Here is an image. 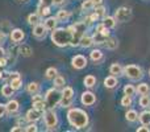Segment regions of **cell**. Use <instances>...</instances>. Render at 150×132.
I'll return each instance as SVG.
<instances>
[{
  "mask_svg": "<svg viewBox=\"0 0 150 132\" xmlns=\"http://www.w3.org/2000/svg\"><path fill=\"white\" fill-rule=\"evenodd\" d=\"M119 86V79H117L116 75H108V77L104 78V87L112 90V88H116Z\"/></svg>",
  "mask_w": 150,
  "mask_h": 132,
  "instance_id": "5bb4252c",
  "label": "cell"
},
{
  "mask_svg": "<svg viewBox=\"0 0 150 132\" xmlns=\"http://www.w3.org/2000/svg\"><path fill=\"white\" fill-rule=\"evenodd\" d=\"M9 37H11V41H12L13 44L18 45V44H21V42L24 41V39H25V33H24L23 29L15 28V29H11Z\"/></svg>",
  "mask_w": 150,
  "mask_h": 132,
  "instance_id": "ba28073f",
  "label": "cell"
},
{
  "mask_svg": "<svg viewBox=\"0 0 150 132\" xmlns=\"http://www.w3.org/2000/svg\"><path fill=\"white\" fill-rule=\"evenodd\" d=\"M50 5H46V4H41L40 3L38 8H37V13H38L41 17H47V16L50 15Z\"/></svg>",
  "mask_w": 150,
  "mask_h": 132,
  "instance_id": "4316f807",
  "label": "cell"
},
{
  "mask_svg": "<svg viewBox=\"0 0 150 132\" xmlns=\"http://www.w3.org/2000/svg\"><path fill=\"white\" fill-rule=\"evenodd\" d=\"M138 120L141 124L150 126V110H144L141 114H138Z\"/></svg>",
  "mask_w": 150,
  "mask_h": 132,
  "instance_id": "d4e9b609",
  "label": "cell"
},
{
  "mask_svg": "<svg viewBox=\"0 0 150 132\" xmlns=\"http://www.w3.org/2000/svg\"><path fill=\"white\" fill-rule=\"evenodd\" d=\"M66 0H53V5H63Z\"/></svg>",
  "mask_w": 150,
  "mask_h": 132,
  "instance_id": "816d5d0a",
  "label": "cell"
},
{
  "mask_svg": "<svg viewBox=\"0 0 150 132\" xmlns=\"http://www.w3.org/2000/svg\"><path fill=\"white\" fill-rule=\"evenodd\" d=\"M0 79H1V70H0Z\"/></svg>",
  "mask_w": 150,
  "mask_h": 132,
  "instance_id": "6f0895ef",
  "label": "cell"
},
{
  "mask_svg": "<svg viewBox=\"0 0 150 132\" xmlns=\"http://www.w3.org/2000/svg\"><path fill=\"white\" fill-rule=\"evenodd\" d=\"M93 7H95V5H93L92 0H83L82 5H80V9H82L83 12H88V11H92Z\"/></svg>",
  "mask_w": 150,
  "mask_h": 132,
  "instance_id": "e575fe53",
  "label": "cell"
},
{
  "mask_svg": "<svg viewBox=\"0 0 150 132\" xmlns=\"http://www.w3.org/2000/svg\"><path fill=\"white\" fill-rule=\"evenodd\" d=\"M41 16L38 15V13H30V15L28 16V24L29 25H32V26H34V25H37V24H40L41 23Z\"/></svg>",
  "mask_w": 150,
  "mask_h": 132,
  "instance_id": "f546056e",
  "label": "cell"
},
{
  "mask_svg": "<svg viewBox=\"0 0 150 132\" xmlns=\"http://www.w3.org/2000/svg\"><path fill=\"white\" fill-rule=\"evenodd\" d=\"M9 85L12 86L13 90H20L21 86H23V81H21V78H16V79H11L9 81Z\"/></svg>",
  "mask_w": 150,
  "mask_h": 132,
  "instance_id": "ab89813d",
  "label": "cell"
},
{
  "mask_svg": "<svg viewBox=\"0 0 150 132\" xmlns=\"http://www.w3.org/2000/svg\"><path fill=\"white\" fill-rule=\"evenodd\" d=\"M26 91H28V94H30V95H34V94L40 93V83L37 82H30L26 85Z\"/></svg>",
  "mask_w": 150,
  "mask_h": 132,
  "instance_id": "1f68e13d",
  "label": "cell"
},
{
  "mask_svg": "<svg viewBox=\"0 0 150 132\" xmlns=\"http://www.w3.org/2000/svg\"><path fill=\"white\" fill-rule=\"evenodd\" d=\"M42 114H44L42 111H38V110H36L33 107V108H30L29 111H26L25 120L28 123H36V122H38V120L42 118Z\"/></svg>",
  "mask_w": 150,
  "mask_h": 132,
  "instance_id": "9c48e42d",
  "label": "cell"
},
{
  "mask_svg": "<svg viewBox=\"0 0 150 132\" xmlns=\"http://www.w3.org/2000/svg\"><path fill=\"white\" fill-rule=\"evenodd\" d=\"M92 3H93V5H95V7H98V5L103 4V0H92Z\"/></svg>",
  "mask_w": 150,
  "mask_h": 132,
  "instance_id": "11a10c76",
  "label": "cell"
},
{
  "mask_svg": "<svg viewBox=\"0 0 150 132\" xmlns=\"http://www.w3.org/2000/svg\"><path fill=\"white\" fill-rule=\"evenodd\" d=\"M17 49H18V54H21L23 57H30V56L33 54V49H32V46H29V45H26V44L20 45Z\"/></svg>",
  "mask_w": 150,
  "mask_h": 132,
  "instance_id": "cb8c5ba5",
  "label": "cell"
},
{
  "mask_svg": "<svg viewBox=\"0 0 150 132\" xmlns=\"http://www.w3.org/2000/svg\"><path fill=\"white\" fill-rule=\"evenodd\" d=\"M5 110H7L8 114H17L18 110H20V103H18L16 99H9V101L5 103Z\"/></svg>",
  "mask_w": 150,
  "mask_h": 132,
  "instance_id": "4fadbf2b",
  "label": "cell"
},
{
  "mask_svg": "<svg viewBox=\"0 0 150 132\" xmlns=\"http://www.w3.org/2000/svg\"><path fill=\"white\" fill-rule=\"evenodd\" d=\"M83 83H84V87L87 88H92L96 86V83H98V79H96L95 75L90 74V75H86L84 79H83Z\"/></svg>",
  "mask_w": 150,
  "mask_h": 132,
  "instance_id": "44dd1931",
  "label": "cell"
},
{
  "mask_svg": "<svg viewBox=\"0 0 150 132\" xmlns=\"http://www.w3.org/2000/svg\"><path fill=\"white\" fill-rule=\"evenodd\" d=\"M125 119H127L128 123H136L138 122V112L136 110L129 108L127 112H125Z\"/></svg>",
  "mask_w": 150,
  "mask_h": 132,
  "instance_id": "7402d4cb",
  "label": "cell"
},
{
  "mask_svg": "<svg viewBox=\"0 0 150 132\" xmlns=\"http://www.w3.org/2000/svg\"><path fill=\"white\" fill-rule=\"evenodd\" d=\"M61 99H62V94L55 87L49 88L45 94V102H46L47 108H55L57 106H59Z\"/></svg>",
  "mask_w": 150,
  "mask_h": 132,
  "instance_id": "5b68a950",
  "label": "cell"
},
{
  "mask_svg": "<svg viewBox=\"0 0 150 132\" xmlns=\"http://www.w3.org/2000/svg\"><path fill=\"white\" fill-rule=\"evenodd\" d=\"M73 102H74V98H62L59 102V106L63 107V108H70L73 106Z\"/></svg>",
  "mask_w": 150,
  "mask_h": 132,
  "instance_id": "f35d334b",
  "label": "cell"
},
{
  "mask_svg": "<svg viewBox=\"0 0 150 132\" xmlns=\"http://www.w3.org/2000/svg\"><path fill=\"white\" fill-rule=\"evenodd\" d=\"M138 103H140V106L142 107V108H149L150 107V95H141Z\"/></svg>",
  "mask_w": 150,
  "mask_h": 132,
  "instance_id": "74e56055",
  "label": "cell"
},
{
  "mask_svg": "<svg viewBox=\"0 0 150 132\" xmlns=\"http://www.w3.org/2000/svg\"><path fill=\"white\" fill-rule=\"evenodd\" d=\"M104 46H105L107 49H109V50H115V49H117V46H119V41H117L116 37H111V36H109L108 39H107Z\"/></svg>",
  "mask_w": 150,
  "mask_h": 132,
  "instance_id": "f1b7e54d",
  "label": "cell"
},
{
  "mask_svg": "<svg viewBox=\"0 0 150 132\" xmlns=\"http://www.w3.org/2000/svg\"><path fill=\"white\" fill-rule=\"evenodd\" d=\"M24 131H26V132H37L38 131V127L36 126V123H29V124L24 128Z\"/></svg>",
  "mask_w": 150,
  "mask_h": 132,
  "instance_id": "7bdbcfd3",
  "label": "cell"
},
{
  "mask_svg": "<svg viewBox=\"0 0 150 132\" xmlns=\"http://www.w3.org/2000/svg\"><path fill=\"white\" fill-rule=\"evenodd\" d=\"M92 45H95L92 36H88V34H83V36L80 37V41H79V46H80V48H83V49H88V48H91Z\"/></svg>",
  "mask_w": 150,
  "mask_h": 132,
  "instance_id": "9a60e30c",
  "label": "cell"
},
{
  "mask_svg": "<svg viewBox=\"0 0 150 132\" xmlns=\"http://www.w3.org/2000/svg\"><path fill=\"white\" fill-rule=\"evenodd\" d=\"M55 17H57L58 21H62V23H65V21L70 20L71 12H70V11H66V9H59L57 12V15H55Z\"/></svg>",
  "mask_w": 150,
  "mask_h": 132,
  "instance_id": "603a6c76",
  "label": "cell"
},
{
  "mask_svg": "<svg viewBox=\"0 0 150 132\" xmlns=\"http://www.w3.org/2000/svg\"><path fill=\"white\" fill-rule=\"evenodd\" d=\"M67 122L71 127L76 128V130H83L88 126L90 123V116L82 108H78V107H73L67 111Z\"/></svg>",
  "mask_w": 150,
  "mask_h": 132,
  "instance_id": "6da1fadb",
  "label": "cell"
},
{
  "mask_svg": "<svg viewBox=\"0 0 150 132\" xmlns=\"http://www.w3.org/2000/svg\"><path fill=\"white\" fill-rule=\"evenodd\" d=\"M52 42L58 48H66L70 46L71 39H73V32L69 28H55L50 33Z\"/></svg>",
  "mask_w": 150,
  "mask_h": 132,
  "instance_id": "7a4b0ae2",
  "label": "cell"
},
{
  "mask_svg": "<svg viewBox=\"0 0 150 132\" xmlns=\"http://www.w3.org/2000/svg\"><path fill=\"white\" fill-rule=\"evenodd\" d=\"M115 19L119 23H127L132 19V9L128 7H119L115 11Z\"/></svg>",
  "mask_w": 150,
  "mask_h": 132,
  "instance_id": "8992f818",
  "label": "cell"
},
{
  "mask_svg": "<svg viewBox=\"0 0 150 132\" xmlns=\"http://www.w3.org/2000/svg\"><path fill=\"white\" fill-rule=\"evenodd\" d=\"M87 64H88L87 58L83 54H76L71 58V66H73L75 70H83L87 66Z\"/></svg>",
  "mask_w": 150,
  "mask_h": 132,
  "instance_id": "52a82bcc",
  "label": "cell"
},
{
  "mask_svg": "<svg viewBox=\"0 0 150 132\" xmlns=\"http://www.w3.org/2000/svg\"><path fill=\"white\" fill-rule=\"evenodd\" d=\"M1 56H5V49L0 45V57H1Z\"/></svg>",
  "mask_w": 150,
  "mask_h": 132,
  "instance_id": "9f6ffc18",
  "label": "cell"
},
{
  "mask_svg": "<svg viewBox=\"0 0 150 132\" xmlns=\"http://www.w3.org/2000/svg\"><path fill=\"white\" fill-rule=\"evenodd\" d=\"M16 78H21L20 73H18V71H13V73H11V77H9V81H11V79H16Z\"/></svg>",
  "mask_w": 150,
  "mask_h": 132,
  "instance_id": "681fc988",
  "label": "cell"
},
{
  "mask_svg": "<svg viewBox=\"0 0 150 132\" xmlns=\"http://www.w3.org/2000/svg\"><path fill=\"white\" fill-rule=\"evenodd\" d=\"M93 9H95V13H96V15H99V17H100V19H103L104 16L107 15V8L104 7L103 4L98 5V7H93Z\"/></svg>",
  "mask_w": 150,
  "mask_h": 132,
  "instance_id": "60d3db41",
  "label": "cell"
},
{
  "mask_svg": "<svg viewBox=\"0 0 150 132\" xmlns=\"http://www.w3.org/2000/svg\"><path fill=\"white\" fill-rule=\"evenodd\" d=\"M149 77H150V70H149Z\"/></svg>",
  "mask_w": 150,
  "mask_h": 132,
  "instance_id": "680465c9",
  "label": "cell"
},
{
  "mask_svg": "<svg viewBox=\"0 0 150 132\" xmlns=\"http://www.w3.org/2000/svg\"><path fill=\"white\" fill-rule=\"evenodd\" d=\"M90 58H91L92 62L100 64L101 61L104 60V54H103V52H101L100 49H92L91 50V53H90Z\"/></svg>",
  "mask_w": 150,
  "mask_h": 132,
  "instance_id": "ac0fdd59",
  "label": "cell"
},
{
  "mask_svg": "<svg viewBox=\"0 0 150 132\" xmlns=\"http://www.w3.org/2000/svg\"><path fill=\"white\" fill-rule=\"evenodd\" d=\"M17 131H23V127H21V126H18V124H16L15 127L11 128V132H17Z\"/></svg>",
  "mask_w": 150,
  "mask_h": 132,
  "instance_id": "f5cc1de1",
  "label": "cell"
},
{
  "mask_svg": "<svg viewBox=\"0 0 150 132\" xmlns=\"http://www.w3.org/2000/svg\"><path fill=\"white\" fill-rule=\"evenodd\" d=\"M120 103H121L122 107H125V108H130L133 104V96H129V95H125L121 98V101H120Z\"/></svg>",
  "mask_w": 150,
  "mask_h": 132,
  "instance_id": "d6a6232c",
  "label": "cell"
},
{
  "mask_svg": "<svg viewBox=\"0 0 150 132\" xmlns=\"http://www.w3.org/2000/svg\"><path fill=\"white\" fill-rule=\"evenodd\" d=\"M44 96L40 95V93L34 94V95H32V103H34V102H38V101H44Z\"/></svg>",
  "mask_w": 150,
  "mask_h": 132,
  "instance_id": "ee69618b",
  "label": "cell"
},
{
  "mask_svg": "<svg viewBox=\"0 0 150 132\" xmlns=\"http://www.w3.org/2000/svg\"><path fill=\"white\" fill-rule=\"evenodd\" d=\"M5 114H7V110H5V104L0 103V119H1V118H4Z\"/></svg>",
  "mask_w": 150,
  "mask_h": 132,
  "instance_id": "7dc6e473",
  "label": "cell"
},
{
  "mask_svg": "<svg viewBox=\"0 0 150 132\" xmlns=\"http://www.w3.org/2000/svg\"><path fill=\"white\" fill-rule=\"evenodd\" d=\"M61 94H62V98H74L75 95L74 88L70 87V86H65L62 88V91H61Z\"/></svg>",
  "mask_w": 150,
  "mask_h": 132,
  "instance_id": "836d02e7",
  "label": "cell"
},
{
  "mask_svg": "<svg viewBox=\"0 0 150 132\" xmlns=\"http://www.w3.org/2000/svg\"><path fill=\"white\" fill-rule=\"evenodd\" d=\"M33 107L36 110H38V111H42L44 112L45 110L47 108V106H46V102H45V99L44 101H38V102H34L33 103Z\"/></svg>",
  "mask_w": 150,
  "mask_h": 132,
  "instance_id": "b9f144b4",
  "label": "cell"
},
{
  "mask_svg": "<svg viewBox=\"0 0 150 132\" xmlns=\"http://www.w3.org/2000/svg\"><path fill=\"white\" fill-rule=\"evenodd\" d=\"M109 74L120 77V75H124V66H121V64L119 62H113L109 66Z\"/></svg>",
  "mask_w": 150,
  "mask_h": 132,
  "instance_id": "2e32d148",
  "label": "cell"
},
{
  "mask_svg": "<svg viewBox=\"0 0 150 132\" xmlns=\"http://www.w3.org/2000/svg\"><path fill=\"white\" fill-rule=\"evenodd\" d=\"M124 94H125V95H129V96H134L136 94H137V90H136V86L130 85V83L125 85V86H124Z\"/></svg>",
  "mask_w": 150,
  "mask_h": 132,
  "instance_id": "d590c367",
  "label": "cell"
},
{
  "mask_svg": "<svg viewBox=\"0 0 150 132\" xmlns=\"http://www.w3.org/2000/svg\"><path fill=\"white\" fill-rule=\"evenodd\" d=\"M42 116H44V124L47 131L57 130L58 124H59V119H58V115L54 108H46Z\"/></svg>",
  "mask_w": 150,
  "mask_h": 132,
  "instance_id": "3957f363",
  "label": "cell"
},
{
  "mask_svg": "<svg viewBox=\"0 0 150 132\" xmlns=\"http://www.w3.org/2000/svg\"><path fill=\"white\" fill-rule=\"evenodd\" d=\"M9 77H11V71H1V79L3 81L9 79Z\"/></svg>",
  "mask_w": 150,
  "mask_h": 132,
  "instance_id": "c3c4849f",
  "label": "cell"
},
{
  "mask_svg": "<svg viewBox=\"0 0 150 132\" xmlns=\"http://www.w3.org/2000/svg\"><path fill=\"white\" fill-rule=\"evenodd\" d=\"M41 4H46V5H53V0H40Z\"/></svg>",
  "mask_w": 150,
  "mask_h": 132,
  "instance_id": "db71d44e",
  "label": "cell"
},
{
  "mask_svg": "<svg viewBox=\"0 0 150 132\" xmlns=\"http://www.w3.org/2000/svg\"><path fill=\"white\" fill-rule=\"evenodd\" d=\"M21 1H25V0H21Z\"/></svg>",
  "mask_w": 150,
  "mask_h": 132,
  "instance_id": "91938a15",
  "label": "cell"
},
{
  "mask_svg": "<svg viewBox=\"0 0 150 132\" xmlns=\"http://www.w3.org/2000/svg\"><path fill=\"white\" fill-rule=\"evenodd\" d=\"M58 75V70L55 69V67H47L46 71H45V78L46 79H52L53 78H55Z\"/></svg>",
  "mask_w": 150,
  "mask_h": 132,
  "instance_id": "8d00e7d4",
  "label": "cell"
},
{
  "mask_svg": "<svg viewBox=\"0 0 150 132\" xmlns=\"http://www.w3.org/2000/svg\"><path fill=\"white\" fill-rule=\"evenodd\" d=\"M124 75L132 82H136V81H141L144 77V70L141 66L138 65H125L124 66Z\"/></svg>",
  "mask_w": 150,
  "mask_h": 132,
  "instance_id": "277c9868",
  "label": "cell"
},
{
  "mask_svg": "<svg viewBox=\"0 0 150 132\" xmlns=\"http://www.w3.org/2000/svg\"><path fill=\"white\" fill-rule=\"evenodd\" d=\"M53 85H54V87L55 88H63L65 87V85H66V81H65V78L62 77V75H59L58 74L55 78H53Z\"/></svg>",
  "mask_w": 150,
  "mask_h": 132,
  "instance_id": "4dcf8cb0",
  "label": "cell"
},
{
  "mask_svg": "<svg viewBox=\"0 0 150 132\" xmlns=\"http://www.w3.org/2000/svg\"><path fill=\"white\" fill-rule=\"evenodd\" d=\"M7 64H8V60H7V57H5V56H1V57H0V67H5L7 66Z\"/></svg>",
  "mask_w": 150,
  "mask_h": 132,
  "instance_id": "bcb514c9",
  "label": "cell"
},
{
  "mask_svg": "<svg viewBox=\"0 0 150 132\" xmlns=\"http://www.w3.org/2000/svg\"><path fill=\"white\" fill-rule=\"evenodd\" d=\"M69 29H70L73 33H79V34H86V32H87L88 29V25L84 23V21H76L75 24L69 26Z\"/></svg>",
  "mask_w": 150,
  "mask_h": 132,
  "instance_id": "7c38bea8",
  "label": "cell"
},
{
  "mask_svg": "<svg viewBox=\"0 0 150 132\" xmlns=\"http://www.w3.org/2000/svg\"><path fill=\"white\" fill-rule=\"evenodd\" d=\"M137 132H150V126L142 124L141 127H138V128H137Z\"/></svg>",
  "mask_w": 150,
  "mask_h": 132,
  "instance_id": "f6af8a7d",
  "label": "cell"
},
{
  "mask_svg": "<svg viewBox=\"0 0 150 132\" xmlns=\"http://www.w3.org/2000/svg\"><path fill=\"white\" fill-rule=\"evenodd\" d=\"M32 34H33V37H36L37 40H42V39H45V37H46L47 29H46V26H45L44 24L40 23V24H37V25L33 26Z\"/></svg>",
  "mask_w": 150,
  "mask_h": 132,
  "instance_id": "30bf717a",
  "label": "cell"
},
{
  "mask_svg": "<svg viewBox=\"0 0 150 132\" xmlns=\"http://www.w3.org/2000/svg\"><path fill=\"white\" fill-rule=\"evenodd\" d=\"M101 23H103V25L105 26V28H108V29H113L115 26H116L117 21H116V19H115L113 16H108V15H105L103 19H101Z\"/></svg>",
  "mask_w": 150,
  "mask_h": 132,
  "instance_id": "d6986e66",
  "label": "cell"
},
{
  "mask_svg": "<svg viewBox=\"0 0 150 132\" xmlns=\"http://www.w3.org/2000/svg\"><path fill=\"white\" fill-rule=\"evenodd\" d=\"M96 102V95L91 91H84V93L80 95V103L83 106H92Z\"/></svg>",
  "mask_w": 150,
  "mask_h": 132,
  "instance_id": "8fae6325",
  "label": "cell"
},
{
  "mask_svg": "<svg viewBox=\"0 0 150 132\" xmlns=\"http://www.w3.org/2000/svg\"><path fill=\"white\" fill-rule=\"evenodd\" d=\"M5 39H7V34H5V32L0 31V45H1L3 42L5 41Z\"/></svg>",
  "mask_w": 150,
  "mask_h": 132,
  "instance_id": "f907efd6",
  "label": "cell"
},
{
  "mask_svg": "<svg viewBox=\"0 0 150 132\" xmlns=\"http://www.w3.org/2000/svg\"><path fill=\"white\" fill-rule=\"evenodd\" d=\"M136 90H137V94H140V95H150V86L146 82L138 83L136 86Z\"/></svg>",
  "mask_w": 150,
  "mask_h": 132,
  "instance_id": "ffe728a7",
  "label": "cell"
},
{
  "mask_svg": "<svg viewBox=\"0 0 150 132\" xmlns=\"http://www.w3.org/2000/svg\"><path fill=\"white\" fill-rule=\"evenodd\" d=\"M58 23H59V21L57 20L55 16H47V17L45 19V21H44V25L46 26L47 31H53V29L57 28Z\"/></svg>",
  "mask_w": 150,
  "mask_h": 132,
  "instance_id": "e0dca14e",
  "label": "cell"
},
{
  "mask_svg": "<svg viewBox=\"0 0 150 132\" xmlns=\"http://www.w3.org/2000/svg\"><path fill=\"white\" fill-rule=\"evenodd\" d=\"M92 39H93V42H95V45H104L108 37H105L104 34H101L100 32H93Z\"/></svg>",
  "mask_w": 150,
  "mask_h": 132,
  "instance_id": "83f0119b",
  "label": "cell"
},
{
  "mask_svg": "<svg viewBox=\"0 0 150 132\" xmlns=\"http://www.w3.org/2000/svg\"><path fill=\"white\" fill-rule=\"evenodd\" d=\"M0 94H1L4 98H11V96L15 94V90L12 88V86H11L9 83H7V85L1 86V88H0Z\"/></svg>",
  "mask_w": 150,
  "mask_h": 132,
  "instance_id": "484cf974",
  "label": "cell"
}]
</instances>
